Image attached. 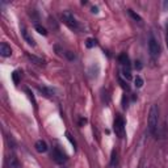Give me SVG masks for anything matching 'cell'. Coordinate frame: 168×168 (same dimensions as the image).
<instances>
[{"instance_id":"obj_25","label":"cell","mask_w":168,"mask_h":168,"mask_svg":"<svg viewBox=\"0 0 168 168\" xmlns=\"http://www.w3.org/2000/svg\"><path fill=\"white\" fill-rule=\"evenodd\" d=\"M92 12H93V13H97V12H98V11H97V7H93V8H92Z\"/></svg>"},{"instance_id":"obj_15","label":"cell","mask_w":168,"mask_h":168,"mask_svg":"<svg viewBox=\"0 0 168 168\" xmlns=\"http://www.w3.org/2000/svg\"><path fill=\"white\" fill-rule=\"evenodd\" d=\"M25 91H26V93H28V97H29V100H30V101H32V103H33V105H34V108H37V101H36V98H34V95H33V93H32V92H30V91H29L28 88H26Z\"/></svg>"},{"instance_id":"obj_11","label":"cell","mask_w":168,"mask_h":168,"mask_svg":"<svg viewBox=\"0 0 168 168\" xmlns=\"http://www.w3.org/2000/svg\"><path fill=\"white\" fill-rule=\"evenodd\" d=\"M34 29H36V30H37V32H38L40 34H42V36H47L46 29L43 28L42 25H40V24H36V25H34Z\"/></svg>"},{"instance_id":"obj_19","label":"cell","mask_w":168,"mask_h":168,"mask_svg":"<svg viewBox=\"0 0 168 168\" xmlns=\"http://www.w3.org/2000/svg\"><path fill=\"white\" fill-rule=\"evenodd\" d=\"M129 15L132 16V17L134 18L135 21H141V20H142V18H141V16H138V15H137V13H134V12H133L132 9H129Z\"/></svg>"},{"instance_id":"obj_5","label":"cell","mask_w":168,"mask_h":168,"mask_svg":"<svg viewBox=\"0 0 168 168\" xmlns=\"http://www.w3.org/2000/svg\"><path fill=\"white\" fill-rule=\"evenodd\" d=\"M53 159L55 160V163L62 164V163H65V161H66V155L62 152L59 148L55 147L54 150H53Z\"/></svg>"},{"instance_id":"obj_1","label":"cell","mask_w":168,"mask_h":168,"mask_svg":"<svg viewBox=\"0 0 168 168\" xmlns=\"http://www.w3.org/2000/svg\"><path fill=\"white\" fill-rule=\"evenodd\" d=\"M158 122H159V108L158 105H152L148 113V132L151 134H155L158 129Z\"/></svg>"},{"instance_id":"obj_13","label":"cell","mask_w":168,"mask_h":168,"mask_svg":"<svg viewBox=\"0 0 168 168\" xmlns=\"http://www.w3.org/2000/svg\"><path fill=\"white\" fill-rule=\"evenodd\" d=\"M122 75L125 76L127 80L132 79V72H130V67H129V66H126V67L122 70Z\"/></svg>"},{"instance_id":"obj_23","label":"cell","mask_w":168,"mask_h":168,"mask_svg":"<svg viewBox=\"0 0 168 168\" xmlns=\"http://www.w3.org/2000/svg\"><path fill=\"white\" fill-rule=\"evenodd\" d=\"M66 55H67V57L70 58V59H75V55H72V54H71V51H67V53H66Z\"/></svg>"},{"instance_id":"obj_26","label":"cell","mask_w":168,"mask_h":168,"mask_svg":"<svg viewBox=\"0 0 168 168\" xmlns=\"http://www.w3.org/2000/svg\"><path fill=\"white\" fill-rule=\"evenodd\" d=\"M166 43H167V47H168V30H167V37H166Z\"/></svg>"},{"instance_id":"obj_21","label":"cell","mask_w":168,"mask_h":168,"mask_svg":"<svg viewBox=\"0 0 168 168\" xmlns=\"http://www.w3.org/2000/svg\"><path fill=\"white\" fill-rule=\"evenodd\" d=\"M120 84H121V87H122L123 89H126V91H129V89H130V88H129V85L126 84V82H123L122 79H120Z\"/></svg>"},{"instance_id":"obj_24","label":"cell","mask_w":168,"mask_h":168,"mask_svg":"<svg viewBox=\"0 0 168 168\" xmlns=\"http://www.w3.org/2000/svg\"><path fill=\"white\" fill-rule=\"evenodd\" d=\"M135 68H138V70H141V68H142L141 62H135Z\"/></svg>"},{"instance_id":"obj_2","label":"cell","mask_w":168,"mask_h":168,"mask_svg":"<svg viewBox=\"0 0 168 168\" xmlns=\"http://www.w3.org/2000/svg\"><path fill=\"white\" fill-rule=\"evenodd\" d=\"M62 18H63V21L67 26H70L71 29H78V21L70 11H65L62 13Z\"/></svg>"},{"instance_id":"obj_20","label":"cell","mask_w":168,"mask_h":168,"mask_svg":"<svg viewBox=\"0 0 168 168\" xmlns=\"http://www.w3.org/2000/svg\"><path fill=\"white\" fill-rule=\"evenodd\" d=\"M28 57H29L30 59H32L33 62H36V63H37V65H42V63H43V60H42V59H40V58H37V57H34V55H28Z\"/></svg>"},{"instance_id":"obj_3","label":"cell","mask_w":168,"mask_h":168,"mask_svg":"<svg viewBox=\"0 0 168 168\" xmlns=\"http://www.w3.org/2000/svg\"><path fill=\"white\" fill-rule=\"evenodd\" d=\"M113 129H114V133L122 138L125 135V123H123V120L121 117H116L114 118V122H113Z\"/></svg>"},{"instance_id":"obj_4","label":"cell","mask_w":168,"mask_h":168,"mask_svg":"<svg viewBox=\"0 0 168 168\" xmlns=\"http://www.w3.org/2000/svg\"><path fill=\"white\" fill-rule=\"evenodd\" d=\"M148 49H150V53L152 57H158L159 53H160V46L158 41L154 38V37H151L150 38V42H148Z\"/></svg>"},{"instance_id":"obj_17","label":"cell","mask_w":168,"mask_h":168,"mask_svg":"<svg viewBox=\"0 0 168 168\" xmlns=\"http://www.w3.org/2000/svg\"><path fill=\"white\" fill-rule=\"evenodd\" d=\"M95 45H96V41H95V40H93V38H88V40H87V41H85V46H87V47H88V49L93 47V46H95Z\"/></svg>"},{"instance_id":"obj_10","label":"cell","mask_w":168,"mask_h":168,"mask_svg":"<svg viewBox=\"0 0 168 168\" xmlns=\"http://www.w3.org/2000/svg\"><path fill=\"white\" fill-rule=\"evenodd\" d=\"M8 163H9V168H21L20 161L17 160L16 156H9L8 158Z\"/></svg>"},{"instance_id":"obj_22","label":"cell","mask_w":168,"mask_h":168,"mask_svg":"<svg viewBox=\"0 0 168 168\" xmlns=\"http://www.w3.org/2000/svg\"><path fill=\"white\" fill-rule=\"evenodd\" d=\"M66 137H67V138H68V141H70V142L72 143V145H74V146H75V141H74V139H72V137L70 135V133H66Z\"/></svg>"},{"instance_id":"obj_6","label":"cell","mask_w":168,"mask_h":168,"mask_svg":"<svg viewBox=\"0 0 168 168\" xmlns=\"http://www.w3.org/2000/svg\"><path fill=\"white\" fill-rule=\"evenodd\" d=\"M0 54H2V57H11V54H12L11 46H8L5 42H3L0 45Z\"/></svg>"},{"instance_id":"obj_9","label":"cell","mask_w":168,"mask_h":168,"mask_svg":"<svg viewBox=\"0 0 168 168\" xmlns=\"http://www.w3.org/2000/svg\"><path fill=\"white\" fill-rule=\"evenodd\" d=\"M38 91H40L45 97H51V96L54 95V92H53L50 88L45 87V85H38Z\"/></svg>"},{"instance_id":"obj_8","label":"cell","mask_w":168,"mask_h":168,"mask_svg":"<svg viewBox=\"0 0 168 168\" xmlns=\"http://www.w3.org/2000/svg\"><path fill=\"white\" fill-rule=\"evenodd\" d=\"M21 34H22V37H24V40H25V41L29 43V45H32V46L36 45V42H34V40H33V37L28 33V30L24 28V26L21 28Z\"/></svg>"},{"instance_id":"obj_27","label":"cell","mask_w":168,"mask_h":168,"mask_svg":"<svg viewBox=\"0 0 168 168\" xmlns=\"http://www.w3.org/2000/svg\"><path fill=\"white\" fill-rule=\"evenodd\" d=\"M85 122H87L85 118H82V120H80V123H85Z\"/></svg>"},{"instance_id":"obj_14","label":"cell","mask_w":168,"mask_h":168,"mask_svg":"<svg viewBox=\"0 0 168 168\" xmlns=\"http://www.w3.org/2000/svg\"><path fill=\"white\" fill-rule=\"evenodd\" d=\"M12 79H13V83L15 84L20 83V72H18V71H13V74H12Z\"/></svg>"},{"instance_id":"obj_12","label":"cell","mask_w":168,"mask_h":168,"mask_svg":"<svg viewBox=\"0 0 168 168\" xmlns=\"http://www.w3.org/2000/svg\"><path fill=\"white\" fill-rule=\"evenodd\" d=\"M120 62H121L123 66H129V63H130V62H129V57H127L125 53L120 55Z\"/></svg>"},{"instance_id":"obj_18","label":"cell","mask_w":168,"mask_h":168,"mask_svg":"<svg viewBox=\"0 0 168 168\" xmlns=\"http://www.w3.org/2000/svg\"><path fill=\"white\" fill-rule=\"evenodd\" d=\"M116 161H117V152L113 150L112 151V159H110V167H113L116 164Z\"/></svg>"},{"instance_id":"obj_16","label":"cell","mask_w":168,"mask_h":168,"mask_svg":"<svg viewBox=\"0 0 168 168\" xmlns=\"http://www.w3.org/2000/svg\"><path fill=\"white\" fill-rule=\"evenodd\" d=\"M134 83H135V87L137 88H141V87H143V79L141 76H137L134 79Z\"/></svg>"},{"instance_id":"obj_7","label":"cell","mask_w":168,"mask_h":168,"mask_svg":"<svg viewBox=\"0 0 168 168\" xmlns=\"http://www.w3.org/2000/svg\"><path fill=\"white\" fill-rule=\"evenodd\" d=\"M34 147H36V150L38 151V152H46L47 151V143L45 141H42V139L37 141Z\"/></svg>"}]
</instances>
